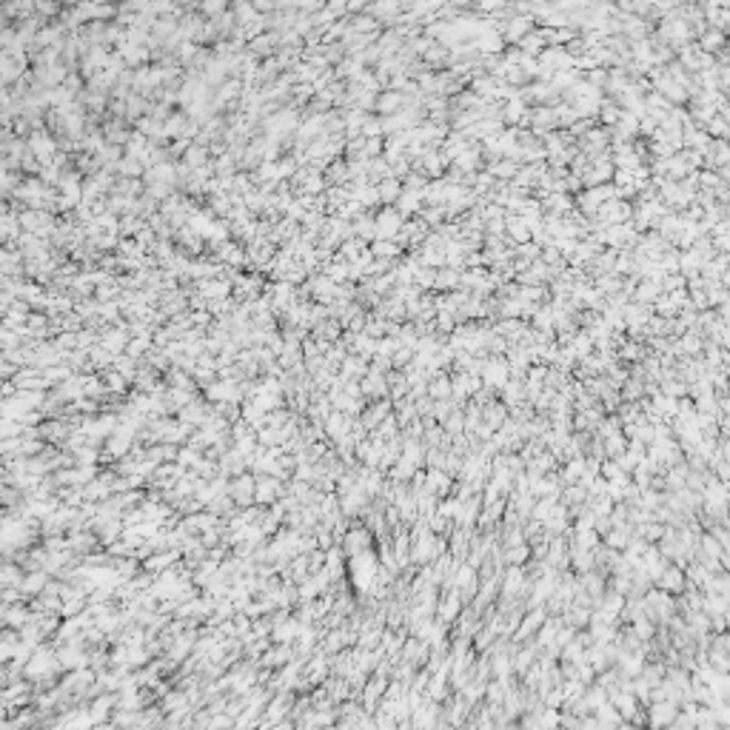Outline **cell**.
<instances>
[{
    "label": "cell",
    "mask_w": 730,
    "mask_h": 730,
    "mask_svg": "<svg viewBox=\"0 0 730 730\" xmlns=\"http://www.w3.org/2000/svg\"><path fill=\"white\" fill-rule=\"evenodd\" d=\"M254 480H248V477H240V482H234L231 485V497L240 502V505H245L248 499H251V494H254Z\"/></svg>",
    "instance_id": "1"
}]
</instances>
